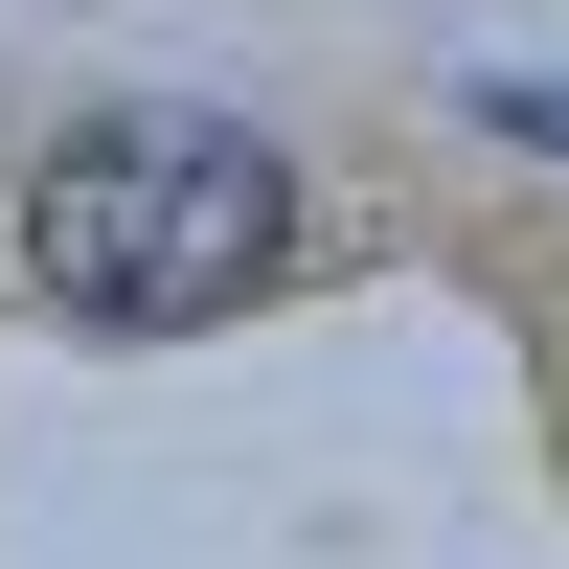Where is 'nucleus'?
<instances>
[{"label": "nucleus", "instance_id": "1", "mask_svg": "<svg viewBox=\"0 0 569 569\" xmlns=\"http://www.w3.org/2000/svg\"><path fill=\"white\" fill-rule=\"evenodd\" d=\"M297 251V160L251 114H91L69 160L23 182V273L91 319V342H182L251 273Z\"/></svg>", "mask_w": 569, "mask_h": 569}, {"label": "nucleus", "instance_id": "2", "mask_svg": "<svg viewBox=\"0 0 569 569\" xmlns=\"http://www.w3.org/2000/svg\"><path fill=\"white\" fill-rule=\"evenodd\" d=\"M479 137H525V160H569V69H479Z\"/></svg>", "mask_w": 569, "mask_h": 569}]
</instances>
